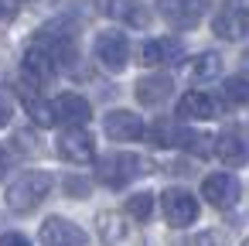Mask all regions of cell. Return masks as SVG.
Listing matches in <instances>:
<instances>
[{
	"label": "cell",
	"instance_id": "25",
	"mask_svg": "<svg viewBox=\"0 0 249 246\" xmlns=\"http://www.w3.org/2000/svg\"><path fill=\"white\" fill-rule=\"evenodd\" d=\"M0 246H31L21 232H4V239H0Z\"/></svg>",
	"mask_w": 249,
	"mask_h": 246
},
{
	"label": "cell",
	"instance_id": "22",
	"mask_svg": "<svg viewBox=\"0 0 249 246\" xmlns=\"http://www.w3.org/2000/svg\"><path fill=\"white\" fill-rule=\"evenodd\" d=\"M222 93H225V99L235 103V106H239V103H249V79H246V76H232V79H225V89H222Z\"/></svg>",
	"mask_w": 249,
	"mask_h": 246
},
{
	"label": "cell",
	"instance_id": "4",
	"mask_svg": "<svg viewBox=\"0 0 249 246\" xmlns=\"http://www.w3.org/2000/svg\"><path fill=\"white\" fill-rule=\"evenodd\" d=\"M99 236H103V246H147L143 232L133 226L137 219L133 215H120V212H103L99 219Z\"/></svg>",
	"mask_w": 249,
	"mask_h": 246
},
{
	"label": "cell",
	"instance_id": "13",
	"mask_svg": "<svg viewBox=\"0 0 249 246\" xmlns=\"http://www.w3.org/2000/svg\"><path fill=\"white\" fill-rule=\"evenodd\" d=\"M52 106H55V123H65V127H86L92 116L89 99L79 93H62L52 99Z\"/></svg>",
	"mask_w": 249,
	"mask_h": 246
},
{
	"label": "cell",
	"instance_id": "2",
	"mask_svg": "<svg viewBox=\"0 0 249 246\" xmlns=\"http://www.w3.org/2000/svg\"><path fill=\"white\" fill-rule=\"evenodd\" d=\"M96 168H99V181H103V185L123 188V185H130L133 178L150 174V171H154V161H150V157H140V154H109V157H103Z\"/></svg>",
	"mask_w": 249,
	"mask_h": 246
},
{
	"label": "cell",
	"instance_id": "1",
	"mask_svg": "<svg viewBox=\"0 0 249 246\" xmlns=\"http://www.w3.org/2000/svg\"><path fill=\"white\" fill-rule=\"evenodd\" d=\"M52 174L48 171H24L18 174L11 185H7V208L18 212V215H28L35 212L48 195H52Z\"/></svg>",
	"mask_w": 249,
	"mask_h": 246
},
{
	"label": "cell",
	"instance_id": "23",
	"mask_svg": "<svg viewBox=\"0 0 249 246\" xmlns=\"http://www.w3.org/2000/svg\"><path fill=\"white\" fill-rule=\"evenodd\" d=\"M188 246H229V236H225V232H215V229H208V232H198V236H191V239H188Z\"/></svg>",
	"mask_w": 249,
	"mask_h": 246
},
{
	"label": "cell",
	"instance_id": "19",
	"mask_svg": "<svg viewBox=\"0 0 249 246\" xmlns=\"http://www.w3.org/2000/svg\"><path fill=\"white\" fill-rule=\"evenodd\" d=\"M35 93H38V89H31V86H28V93L21 89V103H24L28 116H31L38 127H52V123H55V106H52V103H45V99H38Z\"/></svg>",
	"mask_w": 249,
	"mask_h": 246
},
{
	"label": "cell",
	"instance_id": "16",
	"mask_svg": "<svg viewBox=\"0 0 249 246\" xmlns=\"http://www.w3.org/2000/svg\"><path fill=\"white\" fill-rule=\"evenodd\" d=\"M174 116L178 120H212L215 116V99L208 96V93H188V96H181L178 99V110H174Z\"/></svg>",
	"mask_w": 249,
	"mask_h": 246
},
{
	"label": "cell",
	"instance_id": "17",
	"mask_svg": "<svg viewBox=\"0 0 249 246\" xmlns=\"http://www.w3.org/2000/svg\"><path fill=\"white\" fill-rule=\"evenodd\" d=\"M103 11H106L113 21L130 24V28H147V21H150L140 0H106V4H103Z\"/></svg>",
	"mask_w": 249,
	"mask_h": 246
},
{
	"label": "cell",
	"instance_id": "11",
	"mask_svg": "<svg viewBox=\"0 0 249 246\" xmlns=\"http://www.w3.org/2000/svg\"><path fill=\"white\" fill-rule=\"evenodd\" d=\"M58 154L72 164H89V161H96V140L86 127H69L58 137Z\"/></svg>",
	"mask_w": 249,
	"mask_h": 246
},
{
	"label": "cell",
	"instance_id": "10",
	"mask_svg": "<svg viewBox=\"0 0 249 246\" xmlns=\"http://www.w3.org/2000/svg\"><path fill=\"white\" fill-rule=\"evenodd\" d=\"M215 35L225 38V41H239L249 35V7L246 4H222L215 11V21H212Z\"/></svg>",
	"mask_w": 249,
	"mask_h": 246
},
{
	"label": "cell",
	"instance_id": "6",
	"mask_svg": "<svg viewBox=\"0 0 249 246\" xmlns=\"http://www.w3.org/2000/svg\"><path fill=\"white\" fill-rule=\"evenodd\" d=\"M201 198H208L212 208H232L239 198H242V185L235 174L229 171H215L201 181Z\"/></svg>",
	"mask_w": 249,
	"mask_h": 246
},
{
	"label": "cell",
	"instance_id": "12",
	"mask_svg": "<svg viewBox=\"0 0 249 246\" xmlns=\"http://www.w3.org/2000/svg\"><path fill=\"white\" fill-rule=\"evenodd\" d=\"M103 130H106L109 140H120V144L140 140V137L147 133L143 120H140L137 113H130V110H109V113L103 116Z\"/></svg>",
	"mask_w": 249,
	"mask_h": 246
},
{
	"label": "cell",
	"instance_id": "21",
	"mask_svg": "<svg viewBox=\"0 0 249 246\" xmlns=\"http://www.w3.org/2000/svg\"><path fill=\"white\" fill-rule=\"evenodd\" d=\"M150 212H154V195L150 191H133L126 198V215H133L137 222H147Z\"/></svg>",
	"mask_w": 249,
	"mask_h": 246
},
{
	"label": "cell",
	"instance_id": "9",
	"mask_svg": "<svg viewBox=\"0 0 249 246\" xmlns=\"http://www.w3.org/2000/svg\"><path fill=\"white\" fill-rule=\"evenodd\" d=\"M38 239H41L45 246H89L86 229H79L75 222H69V219H62V215L45 219L41 229H38Z\"/></svg>",
	"mask_w": 249,
	"mask_h": 246
},
{
	"label": "cell",
	"instance_id": "15",
	"mask_svg": "<svg viewBox=\"0 0 249 246\" xmlns=\"http://www.w3.org/2000/svg\"><path fill=\"white\" fill-rule=\"evenodd\" d=\"M184 58L178 38H157L140 45V65H178Z\"/></svg>",
	"mask_w": 249,
	"mask_h": 246
},
{
	"label": "cell",
	"instance_id": "18",
	"mask_svg": "<svg viewBox=\"0 0 249 246\" xmlns=\"http://www.w3.org/2000/svg\"><path fill=\"white\" fill-rule=\"evenodd\" d=\"M171 89H174L171 76H143V79L137 82V99H140L143 106H160V103L171 96Z\"/></svg>",
	"mask_w": 249,
	"mask_h": 246
},
{
	"label": "cell",
	"instance_id": "7",
	"mask_svg": "<svg viewBox=\"0 0 249 246\" xmlns=\"http://www.w3.org/2000/svg\"><path fill=\"white\" fill-rule=\"evenodd\" d=\"M157 11L174 31H191L205 18V0H157Z\"/></svg>",
	"mask_w": 249,
	"mask_h": 246
},
{
	"label": "cell",
	"instance_id": "8",
	"mask_svg": "<svg viewBox=\"0 0 249 246\" xmlns=\"http://www.w3.org/2000/svg\"><path fill=\"white\" fill-rule=\"evenodd\" d=\"M96 58H99V65L106 72H113V76L123 72L126 62H130V41H126V35H120V31L96 35Z\"/></svg>",
	"mask_w": 249,
	"mask_h": 246
},
{
	"label": "cell",
	"instance_id": "3",
	"mask_svg": "<svg viewBox=\"0 0 249 246\" xmlns=\"http://www.w3.org/2000/svg\"><path fill=\"white\" fill-rule=\"evenodd\" d=\"M160 212H164L167 226L188 229V226L198 222V212L201 208H198V198L188 188H167V191H160Z\"/></svg>",
	"mask_w": 249,
	"mask_h": 246
},
{
	"label": "cell",
	"instance_id": "20",
	"mask_svg": "<svg viewBox=\"0 0 249 246\" xmlns=\"http://www.w3.org/2000/svg\"><path fill=\"white\" fill-rule=\"evenodd\" d=\"M188 72H191V79H198V82H205V79H215V76L222 72V58H218L215 52H201L198 58H191Z\"/></svg>",
	"mask_w": 249,
	"mask_h": 246
},
{
	"label": "cell",
	"instance_id": "26",
	"mask_svg": "<svg viewBox=\"0 0 249 246\" xmlns=\"http://www.w3.org/2000/svg\"><path fill=\"white\" fill-rule=\"evenodd\" d=\"M242 246H249V236H246V239H242Z\"/></svg>",
	"mask_w": 249,
	"mask_h": 246
},
{
	"label": "cell",
	"instance_id": "14",
	"mask_svg": "<svg viewBox=\"0 0 249 246\" xmlns=\"http://www.w3.org/2000/svg\"><path fill=\"white\" fill-rule=\"evenodd\" d=\"M215 157L229 168H242L249 161V140L242 137V130H235V127L222 130L215 137Z\"/></svg>",
	"mask_w": 249,
	"mask_h": 246
},
{
	"label": "cell",
	"instance_id": "5",
	"mask_svg": "<svg viewBox=\"0 0 249 246\" xmlns=\"http://www.w3.org/2000/svg\"><path fill=\"white\" fill-rule=\"evenodd\" d=\"M55 72H58L55 55H52L45 45L35 41V45L24 52V62H21V79H24V86H31V89H45V86L55 79Z\"/></svg>",
	"mask_w": 249,
	"mask_h": 246
},
{
	"label": "cell",
	"instance_id": "24",
	"mask_svg": "<svg viewBox=\"0 0 249 246\" xmlns=\"http://www.w3.org/2000/svg\"><path fill=\"white\" fill-rule=\"evenodd\" d=\"M65 188H69V195H89V181L86 178H69Z\"/></svg>",
	"mask_w": 249,
	"mask_h": 246
}]
</instances>
